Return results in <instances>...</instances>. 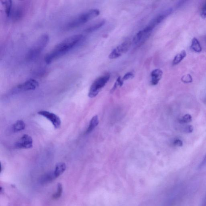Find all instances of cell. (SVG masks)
I'll use <instances>...</instances> for the list:
<instances>
[{
	"label": "cell",
	"instance_id": "obj_17",
	"mask_svg": "<svg viewBox=\"0 0 206 206\" xmlns=\"http://www.w3.org/2000/svg\"><path fill=\"white\" fill-rule=\"evenodd\" d=\"M26 124L22 120H19L14 124L12 129L14 132H17L23 131L25 128Z\"/></svg>",
	"mask_w": 206,
	"mask_h": 206
},
{
	"label": "cell",
	"instance_id": "obj_12",
	"mask_svg": "<svg viewBox=\"0 0 206 206\" xmlns=\"http://www.w3.org/2000/svg\"><path fill=\"white\" fill-rule=\"evenodd\" d=\"M54 171H50L42 175L40 179V182L41 184H46L50 183L56 179Z\"/></svg>",
	"mask_w": 206,
	"mask_h": 206
},
{
	"label": "cell",
	"instance_id": "obj_2",
	"mask_svg": "<svg viewBox=\"0 0 206 206\" xmlns=\"http://www.w3.org/2000/svg\"><path fill=\"white\" fill-rule=\"evenodd\" d=\"M100 12L98 9H92L80 14L70 21L66 25V28L70 30L76 28L99 16Z\"/></svg>",
	"mask_w": 206,
	"mask_h": 206
},
{
	"label": "cell",
	"instance_id": "obj_30",
	"mask_svg": "<svg viewBox=\"0 0 206 206\" xmlns=\"http://www.w3.org/2000/svg\"><path fill=\"white\" fill-rule=\"evenodd\" d=\"M201 206H206V197L204 198V200H203Z\"/></svg>",
	"mask_w": 206,
	"mask_h": 206
},
{
	"label": "cell",
	"instance_id": "obj_3",
	"mask_svg": "<svg viewBox=\"0 0 206 206\" xmlns=\"http://www.w3.org/2000/svg\"><path fill=\"white\" fill-rule=\"evenodd\" d=\"M49 41V36L48 34L41 35L29 50L27 55V60H34L38 58L48 45Z\"/></svg>",
	"mask_w": 206,
	"mask_h": 206
},
{
	"label": "cell",
	"instance_id": "obj_5",
	"mask_svg": "<svg viewBox=\"0 0 206 206\" xmlns=\"http://www.w3.org/2000/svg\"><path fill=\"white\" fill-rule=\"evenodd\" d=\"M153 29L152 27L148 25L143 30L137 33L133 38V42L134 45L137 46L143 45L144 43L150 36Z\"/></svg>",
	"mask_w": 206,
	"mask_h": 206
},
{
	"label": "cell",
	"instance_id": "obj_21",
	"mask_svg": "<svg viewBox=\"0 0 206 206\" xmlns=\"http://www.w3.org/2000/svg\"><path fill=\"white\" fill-rule=\"evenodd\" d=\"M192 121V117L190 115L185 114L180 120V122L182 124L188 123Z\"/></svg>",
	"mask_w": 206,
	"mask_h": 206
},
{
	"label": "cell",
	"instance_id": "obj_24",
	"mask_svg": "<svg viewBox=\"0 0 206 206\" xmlns=\"http://www.w3.org/2000/svg\"><path fill=\"white\" fill-rule=\"evenodd\" d=\"M13 13L15 19H18L21 17L22 14V12L20 8H18L15 11L14 13Z\"/></svg>",
	"mask_w": 206,
	"mask_h": 206
},
{
	"label": "cell",
	"instance_id": "obj_23",
	"mask_svg": "<svg viewBox=\"0 0 206 206\" xmlns=\"http://www.w3.org/2000/svg\"><path fill=\"white\" fill-rule=\"evenodd\" d=\"M181 80L182 82L186 83V84H189L193 81V79L190 74H187L183 76L181 78Z\"/></svg>",
	"mask_w": 206,
	"mask_h": 206
},
{
	"label": "cell",
	"instance_id": "obj_15",
	"mask_svg": "<svg viewBox=\"0 0 206 206\" xmlns=\"http://www.w3.org/2000/svg\"><path fill=\"white\" fill-rule=\"evenodd\" d=\"M2 5L5 7V12L7 17H9L12 13V2L11 0L1 1Z\"/></svg>",
	"mask_w": 206,
	"mask_h": 206
},
{
	"label": "cell",
	"instance_id": "obj_16",
	"mask_svg": "<svg viewBox=\"0 0 206 206\" xmlns=\"http://www.w3.org/2000/svg\"><path fill=\"white\" fill-rule=\"evenodd\" d=\"M99 124L98 117L97 116H95L92 117L88 129L87 130L86 133L88 134L90 133Z\"/></svg>",
	"mask_w": 206,
	"mask_h": 206
},
{
	"label": "cell",
	"instance_id": "obj_4",
	"mask_svg": "<svg viewBox=\"0 0 206 206\" xmlns=\"http://www.w3.org/2000/svg\"><path fill=\"white\" fill-rule=\"evenodd\" d=\"M110 74L106 73L95 79L90 88L88 96L90 98L96 97L102 88L106 85L110 79Z\"/></svg>",
	"mask_w": 206,
	"mask_h": 206
},
{
	"label": "cell",
	"instance_id": "obj_1",
	"mask_svg": "<svg viewBox=\"0 0 206 206\" xmlns=\"http://www.w3.org/2000/svg\"><path fill=\"white\" fill-rule=\"evenodd\" d=\"M84 38L82 34H76L65 39L47 54L45 58L46 63L50 64L54 60L66 55L78 45Z\"/></svg>",
	"mask_w": 206,
	"mask_h": 206
},
{
	"label": "cell",
	"instance_id": "obj_7",
	"mask_svg": "<svg viewBox=\"0 0 206 206\" xmlns=\"http://www.w3.org/2000/svg\"><path fill=\"white\" fill-rule=\"evenodd\" d=\"M39 86V83L36 80L30 79L17 85L13 90L14 92H26L33 90Z\"/></svg>",
	"mask_w": 206,
	"mask_h": 206
},
{
	"label": "cell",
	"instance_id": "obj_8",
	"mask_svg": "<svg viewBox=\"0 0 206 206\" xmlns=\"http://www.w3.org/2000/svg\"><path fill=\"white\" fill-rule=\"evenodd\" d=\"M38 114L49 120L56 129H58L60 127L61 121L60 117L56 114L45 110H41L38 112Z\"/></svg>",
	"mask_w": 206,
	"mask_h": 206
},
{
	"label": "cell",
	"instance_id": "obj_27",
	"mask_svg": "<svg viewBox=\"0 0 206 206\" xmlns=\"http://www.w3.org/2000/svg\"><path fill=\"white\" fill-rule=\"evenodd\" d=\"M206 166V155L203 158L202 161L200 163L198 166L199 169H201Z\"/></svg>",
	"mask_w": 206,
	"mask_h": 206
},
{
	"label": "cell",
	"instance_id": "obj_14",
	"mask_svg": "<svg viewBox=\"0 0 206 206\" xmlns=\"http://www.w3.org/2000/svg\"><path fill=\"white\" fill-rule=\"evenodd\" d=\"M105 22H106L105 20H102L98 23H95V24L93 25L88 27V28L85 29V31L86 33H91L96 31V30H98L101 27L104 25Z\"/></svg>",
	"mask_w": 206,
	"mask_h": 206
},
{
	"label": "cell",
	"instance_id": "obj_28",
	"mask_svg": "<svg viewBox=\"0 0 206 206\" xmlns=\"http://www.w3.org/2000/svg\"><path fill=\"white\" fill-rule=\"evenodd\" d=\"M193 127L191 125H188L184 129V131L186 133H190L193 132Z\"/></svg>",
	"mask_w": 206,
	"mask_h": 206
},
{
	"label": "cell",
	"instance_id": "obj_26",
	"mask_svg": "<svg viewBox=\"0 0 206 206\" xmlns=\"http://www.w3.org/2000/svg\"><path fill=\"white\" fill-rule=\"evenodd\" d=\"M174 146H183V142L179 139H176L174 140L173 143Z\"/></svg>",
	"mask_w": 206,
	"mask_h": 206
},
{
	"label": "cell",
	"instance_id": "obj_19",
	"mask_svg": "<svg viewBox=\"0 0 206 206\" xmlns=\"http://www.w3.org/2000/svg\"><path fill=\"white\" fill-rule=\"evenodd\" d=\"M186 55V51L185 50L182 51L180 53L177 55L175 57L172 62V65H175L180 63L182 60H183Z\"/></svg>",
	"mask_w": 206,
	"mask_h": 206
},
{
	"label": "cell",
	"instance_id": "obj_13",
	"mask_svg": "<svg viewBox=\"0 0 206 206\" xmlns=\"http://www.w3.org/2000/svg\"><path fill=\"white\" fill-rule=\"evenodd\" d=\"M66 165L64 163L60 162L58 163L55 166V170L54 171L56 178L59 177L61 175L65 172L66 169Z\"/></svg>",
	"mask_w": 206,
	"mask_h": 206
},
{
	"label": "cell",
	"instance_id": "obj_10",
	"mask_svg": "<svg viewBox=\"0 0 206 206\" xmlns=\"http://www.w3.org/2000/svg\"><path fill=\"white\" fill-rule=\"evenodd\" d=\"M172 12V8H169V9L165 10L155 17L149 23V26L154 29L156 26L158 25L159 24L162 22L167 17L170 15Z\"/></svg>",
	"mask_w": 206,
	"mask_h": 206
},
{
	"label": "cell",
	"instance_id": "obj_22",
	"mask_svg": "<svg viewBox=\"0 0 206 206\" xmlns=\"http://www.w3.org/2000/svg\"><path fill=\"white\" fill-rule=\"evenodd\" d=\"M123 83L124 81H123L122 78H121L120 77H118V78L117 79L115 84H114V87L112 88L111 92H114V91L117 89V87L119 86L121 87L123 85Z\"/></svg>",
	"mask_w": 206,
	"mask_h": 206
},
{
	"label": "cell",
	"instance_id": "obj_18",
	"mask_svg": "<svg viewBox=\"0 0 206 206\" xmlns=\"http://www.w3.org/2000/svg\"><path fill=\"white\" fill-rule=\"evenodd\" d=\"M191 48L194 52H200L202 50L199 41L195 38H193L192 40Z\"/></svg>",
	"mask_w": 206,
	"mask_h": 206
},
{
	"label": "cell",
	"instance_id": "obj_20",
	"mask_svg": "<svg viewBox=\"0 0 206 206\" xmlns=\"http://www.w3.org/2000/svg\"><path fill=\"white\" fill-rule=\"evenodd\" d=\"M63 186L60 183L58 184L57 191L56 193L53 195V198L54 199H57L61 196L63 193Z\"/></svg>",
	"mask_w": 206,
	"mask_h": 206
},
{
	"label": "cell",
	"instance_id": "obj_6",
	"mask_svg": "<svg viewBox=\"0 0 206 206\" xmlns=\"http://www.w3.org/2000/svg\"><path fill=\"white\" fill-rule=\"evenodd\" d=\"M131 42L130 40H127L114 48L109 56L110 59H114L120 57L123 54H125L129 50Z\"/></svg>",
	"mask_w": 206,
	"mask_h": 206
},
{
	"label": "cell",
	"instance_id": "obj_9",
	"mask_svg": "<svg viewBox=\"0 0 206 206\" xmlns=\"http://www.w3.org/2000/svg\"><path fill=\"white\" fill-rule=\"evenodd\" d=\"M33 139L27 135H23L19 141L15 144V147L17 149H28L33 146Z\"/></svg>",
	"mask_w": 206,
	"mask_h": 206
},
{
	"label": "cell",
	"instance_id": "obj_29",
	"mask_svg": "<svg viewBox=\"0 0 206 206\" xmlns=\"http://www.w3.org/2000/svg\"><path fill=\"white\" fill-rule=\"evenodd\" d=\"M201 16L203 18L206 17V3L204 5L202 10Z\"/></svg>",
	"mask_w": 206,
	"mask_h": 206
},
{
	"label": "cell",
	"instance_id": "obj_25",
	"mask_svg": "<svg viewBox=\"0 0 206 206\" xmlns=\"http://www.w3.org/2000/svg\"><path fill=\"white\" fill-rule=\"evenodd\" d=\"M134 75L133 73L131 72H128L126 73L123 77L122 79L123 81H124L126 80L130 79L133 78Z\"/></svg>",
	"mask_w": 206,
	"mask_h": 206
},
{
	"label": "cell",
	"instance_id": "obj_11",
	"mask_svg": "<svg viewBox=\"0 0 206 206\" xmlns=\"http://www.w3.org/2000/svg\"><path fill=\"white\" fill-rule=\"evenodd\" d=\"M163 75V72L160 69H156L153 70L151 73V84L152 85H156L158 84Z\"/></svg>",
	"mask_w": 206,
	"mask_h": 206
}]
</instances>
